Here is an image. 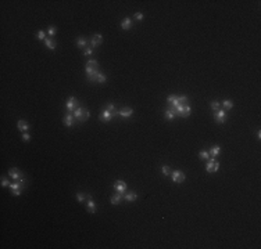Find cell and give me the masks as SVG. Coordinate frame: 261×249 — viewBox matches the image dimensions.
Masks as SVG:
<instances>
[{
	"instance_id": "cell-1",
	"label": "cell",
	"mask_w": 261,
	"mask_h": 249,
	"mask_svg": "<svg viewBox=\"0 0 261 249\" xmlns=\"http://www.w3.org/2000/svg\"><path fill=\"white\" fill-rule=\"evenodd\" d=\"M218 169H220V162L215 161V158L208 159V162H207V165H206L207 173H215Z\"/></svg>"
},
{
	"instance_id": "cell-2",
	"label": "cell",
	"mask_w": 261,
	"mask_h": 249,
	"mask_svg": "<svg viewBox=\"0 0 261 249\" xmlns=\"http://www.w3.org/2000/svg\"><path fill=\"white\" fill-rule=\"evenodd\" d=\"M65 108H67V113H72L75 109L78 108V101L75 97H69L65 103Z\"/></svg>"
},
{
	"instance_id": "cell-3",
	"label": "cell",
	"mask_w": 261,
	"mask_h": 249,
	"mask_svg": "<svg viewBox=\"0 0 261 249\" xmlns=\"http://www.w3.org/2000/svg\"><path fill=\"white\" fill-rule=\"evenodd\" d=\"M24 184H21L20 181H15V183H13L11 186H10V188H11V192H13V195H15V197H18V195L22 194V190H24Z\"/></svg>"
},
{
	"instance_id": "cell-4",
	"label": "cell",
	"mask_w": 261,
	"mask_h": 249,
	"mask_svg": "<svg viewBox=\"0 0 261 249\" xmlns=\"http://www.w3.org/2000/svg\"><path fill=\"white\" fill-rule=\"evenodd\" d=\"M9 177L10 179H13V180H15V181H18L20 179H22V173L20 172V169H17V168H13V169H10L9 170Z\"/></svg>"
},
{
	"instance_id": "cell-5",
	"label": "cell",
	"mask_w": 261,
	"mask_h": 249,
	"mask_svg": "<svg viewBox=\"0 0 261 249\" xmlns=\"http://www.w3.org/2000/svg\"><path fill=\"white\" fill-rule=\"evenodd\" d=\"M114 116H117L115 113L110 112V111H107V109H103V112L100 113V121H103V122H110Z\"/></svg>"
},
{
	"instance_id": "cell-6",
	"label": "cell",
	"mask_w": 261,
	"mask_h": 249,
	"mask_svg": "<svg viewBox=\"0 0 261 249\" xmlns=\"http://www.w3.org/2000/svg\"><path fill=\"white\" fill-rule=\"evenodd\" d=\"M214 116H215L217 122H220V123H225V121H226V112H225V109H218V111H215Z\"/></svg>"
},
{
	"instance_id": "cell-7",
	"label": "cell",
	"mask_w": 261,
	"mask_h": 249,
	"mask_svg": "<svg viewBox=\"0 0 261 249\" xmlns=\"http://www.w3.org/2000/svg\"><path fill=\"white\" fill-rule=\"evenodd\" d=\"M185 173L182 172V170H175L174 173H172V181L174 183H182L183 180H185Z\"/></svg>"
},
{
	"instance_id": "cell-8",
	"label": "cell",
	"mask_w": 261,
	"mask_h": 249,
	"mask_svg": "<svg viewBox=\"0 0 261 249\" xmlns=\"http://www.w3.org/2000/svg\"><path fill=\"white\" fill-rule=\"evenodd\" d=\"M86 75L90 82H96V77H97V75H99V69H92V68H87L86 67Z\"/></svg>"
},
{
	"instance_id": "cell-9",
	"label": "cell",
	"mask_w": 261,
	"mask_h": 249,
	"mask_svg": "<svg viewBox=\"0 0 261 249\" xmlns=\"http://www.w3.org/2000/svg\"><path fill=\"white\" fill-rule=\"evenodd\" d=\"M101 42H103V37H101L100 33H97V35H95V36L92 37V40H90V47H92V49H95V47H97V46H100V44H101Z\"/></svg>"
},
{
	"instance_id": "cell-10",
	"label": "cell",
	"mask_w": 261,
	"mask_h": 249,
	"mask_svg": "<svg viewBox=\"0 0 261 249\" xmlns=\"http://www.w3.org/2000/svg\"><path fill=\"white\" fill-rule=\"evenodd\" d=\"M114 190L117 191V192H121V194H124L125 191H127V184H125L124 181L118 180V181H117V183L114 184Z\"/></svg>"
},
{
	"instance_id": "cell-11",
	"label": "cell",
	"mask_w": 261,
	"mask_h": 249,
	"mask_svg": "<svg viewBox=\"0 0 261 249\" xmlns=\"http://www.w3.org/2000/svg\"><path fill=\"white\" fill-rule=\"evenodd\" d=\"M132 115H133L132 108H124V109H121V111H118V116H121V118H131Z\"/></svg>"
},
{
	"instance_id": "cell-12",
	"label": "cell",
	"mask_w": 261,
	"mask_h": 249,
	"mask_svg": "<svg viewBox=\"0 0 261 249\" xmlns=\"http://www.w3.org/2000/svg\"><path fill=\"white\" fill-rule=\"evenodd\" d=\"M86 208H87V210H89V213H95V212H96V205H95V202H93V199H92L90 195H87Z\"/></svg>"
},
{
	"instance_id": "cell-13",
	"label": "cell",
	"mask_w": 261,
	"mask_h": 249,
	"mask_svg": "<svg viewBox=\"0 0 261 249\" xmlns=\"http://www.w3.org/2000/svg\"><path fill=\"white\" fill-rule=\"evenodd\" d=\"M83 112H85V109L83 108H81V107H78V108L75 109L72 112V115H74V119L77 121V122H79L81 121V118H82V115H83Z\"/></svg>"
},
{
	"instance_id": "cell-14",
	"label": "cell",
	"mask_w": 261,
	"mask_h": 249,
	"mask_svg": "<svg viewBox=\"0 0 261 249\" xmlns=\"http://www.w3.org/2000/svg\"><path fill=\"white\" fill-rule=\"evenodd\" d=\"M175 116H176V112H175L174 109L168 108V109H165L164 111V118L167 119V121H172Z\"/></svg>"
},
{
	"instance_id": "cell-15",
	"label": "cell",
	"mask_w": 261,
	"mask_h": 249,
	"mask_svg": "<svg viewBox=\"0 0 261 249\" xmlns=\"http://www.w3.org/2000/svg\"><path fill=\"white\" fill-rule=\"evenodd\" d=\"M132 25H133V22H132V19L129 18H125L124 21H122V22H121V28H122V29H124V31H128V29H131V28H132Z\"/></svg>"
},
{
	"instance_id": "cell-16",
	"label": "cell",
	"mask_w": 261,
	"mask_h": 249,
	"mask_svg": "<svg viewBox=\"0 0 261 249\" xmlns=\"http://www.w3.org/2000/svg\"><path fill=\"white\" fill-rule=\"evenodd\" d=\"M87 44H90V42L87 40V39H85V37H78V40H77V46H78V47L85 49V47H87Z\"/></svg>"
},
{
	"instance_id": "cell-17",
	"label": "cell",
	"mask_w": 261,
	"mask_h": 249,
	"mask_svg": "<svg viewBox=\"0 0 261 249\" xmlns=\"http://www.w3.org/2000/svg\"><path fill=\"white\" fill-rule=\"evenodd\" d=\"M45 44L49 50H54L56 49V42L53 40V37H46L45 39Z\"/></svg>"
},
{
	"instance_id": "cell-18",
	"label": "cell",
	"mask_w": 261,
	"mask_h": 249,
	"mask_svg": "<svg viewBox=\"0 0 261 249\" xmlns=\"http://www.w3.org/2000/svg\"><path fill=\"white\" fill-rule=\"evenodd\" d=\"M122 198H124V197H122V194H121V192H117L115 195H113V197H111V204H113V205H118L119 202L122 201Z\"/></svg>"
},
{
	"instance_id": "cell-19",
	"label": "cell",
	"mask_w": 261,
	"mask_h": 249,
	"mask_svg": "<svg viewBox=\"0 0 261 249\" xmlns=\"http://www.w3.org/2000/svg\"><path fill=\"white\" fill-rule=\"evenodd\" d=\"M64 125H65V126H68V127H71L74 125V115H72V113H67V115H65Z\"/></svg>"
},
{
	"instance_id": "cell-20",
	"label": "cell",
	"mask_w": 261,
	"mask_h": 249,
	"mask_svg": "<svg viewBox=\"0 0 261 249\" xmlns=\"http://www.w3.org/2000/svg\"><path fill=\"white\" fill-rule=\"evenodd\" d=\"M17 127H18V130H21V131H27L28 129H29V125H28L27 121H18Z\"/></svg>"
},
{
	"instance_id": "cell-21",
	"label": "cell",
	"mask_w": 261,
	"mask_h": 249,
	"mask_svg": "<svg viewBox=\"0 0 261 249\" xmlns=\"http://www.w3.org/2000/svg\"><path fill=\"white\" fill-rule=\"evenodd\" d=\"M220 152H221V147L220 145H214V147L210 149V156L211 158H215V156H218Z\"/></svg>"
},
{
	"instance_id": "cell-22",
	"label": "cell",
	"mask_w": 261,
	"mask_h": 249,
	"mask_svg": "<svg viewBox=\"0 0 261 249\" xmlns=\"http://www.w3.org/2000/svg\"><path fill=\"white\" fill-rule=\"evenodd\" d=\"M136 198H137V195L135 192H128V194L124 195V199L128 201V202H133V201H136Z\"/></svg>"
},
{
	"instance_id": "cell-23",
	"label": "cell",
	"mask_w": 261,
	"mask_h": 249,
	"mask_svg": "<svg viewBox=\"0 0 261 249\" xmlns=\"http://www.w3.org/2000/svg\"><path fill=\"white\" fill-rule=\"evenodd\" d=\"M86 67L87 68H92V69H99V62L95 61V60H89L86 62Z\"/></svg>"
},
{
	"instance_id": "cell-24",
	"label": "cell",
	"mask_w": 261,
	"mask_h": 249,
	"mask_svg": "<svg viewBox=\"0 0 261 249\" xmlns=\"http://www.w3.org/2000/svg\"><path fill=\"white\" fill-rule=\"evenodd\" d=\"M221 104H222V107H224V109H231V108H232V107H234V103H232L231 100H224V101H222Z\"/></svg>"
},
{
	"instance_id": "cell-25",
	"label": "cell",
	"mask_w": 261,
	"mask_h": 249,
	"mask_svg": "<svg viewBox=\"0 0 261 249\" xmlns=\"http://www.w3.org/2000/svg\"><path fill=\"white\" fill-rule=\"evenodd\" d=\"M167 103H168V104L170 105H172V104H178V97H176V95H170V97H168V98H167Z\"/></svg>"
},
{
	"instance_id": "cell-26",
	"label": "cell",
	"mask_w": 261,
	"mask_h": 249,
	"mask_svg": "<svg viewBox=\"0 0 261 249\" xmlns=\"http://www.w3.org/2000/svg\"><path fill=\"white\" fill-rule=\"evenodd\" d=\"M106 109L110 111V112H113V113H115V115H118V111H115V105L113 104V103H108L107 107H106Z\"/></svg>"
},
{
	"instance_id": "cell-27",
	"label": "cell",
	"mask_w": 261,
	"mask_h": 249,
	"mask_svg": "<svg viewBox=\"0 0 261 249\" xmlns=\"http://www.w3.org/2000/svg\"><path fill=\"white\" fill-rule=\"evenodd\" d=\"M211 109L213 111H218L220 109V105H221V103L220 101H217V100H214V101H211Z\"/></svg>"
},
{
	"instance_id": "cell-28",
	"label": "cell",
	"mask_w": 261,
	"mask_h": 249,
	"mask_svg": "<svg viewBox=\"0 0 261 249\" xmlns=\"http://www.w3.org/2000/svg\"><path fill=\"white\" fill-rule=\"evenodd\" d=\"M188 101H189L188 95H181V97H178V104H181V105H186Z\"/></svg>"
},
{
	"instance_id": "cell-29",
	"label": "cell",
	"mask_w": 261,
	"mask_h": 249,
	"mask_svg": "<svg viewBox=\"0 0 261 249\" xmlns=\"http://www.w3.org/2000/svg\"><path fill=\"white\" fill-rule=\"evenodd\" d=\"M199 156H200V159H203V161H207V159L210 158V152H208V151H200Z\"/></svg>"
},
{
	"instance_id": "cell-30",
	"label": "cell",
	"mask_w": 261,
	"mask_h": 249,
	"mask_svg": "<svg viewBox=\"0 0 261 249\" xmlns=\"http://www.w3.org/2000/svg\"><path fill=\"white\" fill-rule=\"evenodd\" d=\"M106 80H107V77H106L104 73H100V72H99V75H97V77H96V82H97V83H104Z\"/></svg>"
},
{
	"instance_id": "cell-31",
	"label": "cell",
	"mask_w": 261,
	"mask_h": 249,
	"mask_svg": "<svg viewBox=\"0 0 261 249\" xmlns=\"http://www.w3.org/2000/svg\"><path fill=\"white\" fill-rule=\"evenodd\" d=\"M89 116H90V112H89L87 109H85V112H83V115H82V118H81V121H79V123L85 122L86 119H89Z\"/></svg>"
},
{
	"instance_id": "cell-32",
	"label": "cell",
	"mask_w": 261,
	"mask_h": 249,
	"mask_svg": "<svg viewBox=\"0 0 261 249\" xmlns=\"http://www.w3.org/2000/svg\"><path fill=\"white\" fill-rule=\"evenodd\" d=\"M161 173L164 174V176H168L171 173V170H170V166H167V165H164L163 168H161Z\"/></svg>"
},
{
	"instance_id": "cell-33",
	"label": "cell",
	"mask_w": 261,
	"mask_h": 249,
	"mask_svg": "<svg viewBox=\"0 0 261 249\" xmlns=\"http://www.w3.org/2000/svg\"><path fill=\"white\" fill-rule=\"evenodd\" d=\"M77 199H78V202H83L85 199H87V195L82 194V192H78L77 194Z\"/></svg>"
},
{
	"instance_id": "cell-34",
	"label": "cell",
	"mask_w": 261,
	"mask_h": 249,
	"mask_svg": "<svg viewBox=\"0 0 261 249\" xmlns=\"http://www.w3.org/2000/svg\"><path fill=\"white\" fill-rule=\"evenodd\" d=\"M1 186H3V187H10V186H11L7 177H1Z\"/></svg>"
},
{
	"instance_id": "cell-35",
	"label": "cell",
	"mask_w": 261,
	"mask_h": 249,
	"mask_svg": "<svg viewBox=\"0 0 261 249\" xmlns=\"http://www.w3.org/2000/svg\"><path fill=\"white\" fill-rule=\"evenodd\" d=\"M83 54L86 55V57L92 55V54H93V49H92V47H86V49L83 50Z\"/></svg>"
},
{
	"instance_id": "cell-36",
	"label": "cell",
	"mask_w": 261,
	"mask_h": 249,
	"mask_svg": "<svg viewBox=\"0 0 261 249\" xmlns=\"http://www.w3.org/2000/svg\"><path fill=\"white\" fill-rule=\"evenodd\" d=\"M36 36H38V39H39V40H45V39H46V33L43 31H39Z\"/></svg>"
},
{
	"instance_id": "cell-37",
	"label": "cell",
	"mask_w": 261,
	"mask_h": 249,
	"mask_svg": "<svg viewBox=\"0 0 261 249\" xmlns=\"http://www.w3.org/2000/svg\"><path fill=\"white\" fill-rule=\"evenodd\" d=\"M56 32H57V31H56V28L54 27H50L49 29H47V35H49V36H54Z\"/></svg>"
},
{
	"instance_id": "cell-38",
	"label": "cell",
	"mask_w": 261,
	"mask_h": 249,
	"mask_svg": "<svg viewBox=\"0 0 261 249\" xmlns=\"http://www.w3.org/2000/svg\"><path fill=\"white\" fill-rule=\"evenodd\" d=\"M143 17H145V15H143L142 13H136V14H135V18H136L137 21H142Z\"/></svg>"
},
{
	"instance_id": "cell-39",
	"label": "cell",
	"mask_w": 261,
	"mask_h": 249,
	"mask_svg": "<svg viewBox=\"0 0 261 249\" xmlns=\"http://www.w3.org/2000/svg\"><path fill=\"white\" fill-rule=\"evenodd\" d=\"M22 138H24V141H29V140H31V136H29L28 133H24V134H22Z\"/></svg>"
}]
</instances>
